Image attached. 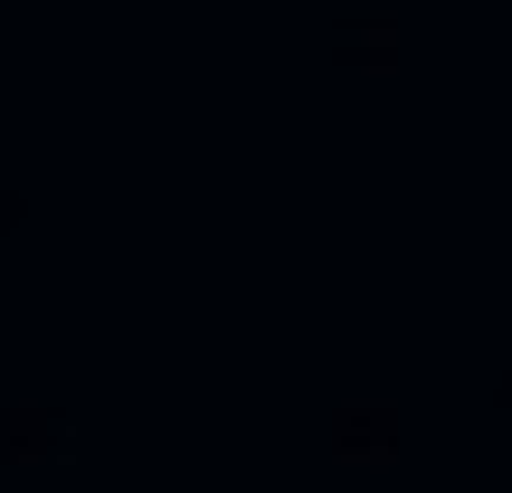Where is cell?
<instances>
[{"mask_svg":"<svg viewBox=\"0 0 512 493\" xmlns=\"http://www.w3.org/2000/svg\"><path fill=\"white\" fill-rule=\"evenodd\" d=\"M48 456H76V427L48 418L38 399H10L0 408V465H48Z\"/></svg>","mask_w":512,"mask_h":493,"instance_id":"2","label":"cell"},{"mask_svg":"<svg viewBox=\"0 0 512 493\" xmlns=\"http://www.w3.org/2000/svg\"><path fill=\"white\" fill-rule=\"evenodd\" d=\"M0 228H19V200H0Z\"/></svg>","mask_w":512,"mask_h":493,"instance_id":"4","label":"cell"},{"mask_svg":"<svg viewBox=\"0 0 512 493\" xmlns=\"http://www.w3.org/2000/svg\"><path fill=\"white\" fill-rule=\"evenodd\" d=\"M332 465H361V475H389L399 465V446H408V408L399 399H380V389H361V399H342L332 408Z\"/></svg>","mask_w":512,"mask_h":493,"instance_id":"1","label":"cell"},{"mask_svg":"<svg viewBox=\"0 0 512 493\" xmlns=\"http://www.w3.org/2000/svg\"><path fill=\"white\" fill-rule=\"evenodd\" d=\"M494 408H503V418H512V370H503V380H494Z\"/></svg>","mask_w":512,"mask_h":493,"instance_id":"3","label":"cell"}]
</instances>
